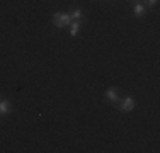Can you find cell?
<instances>
[{
	"mask_svg": "<svg viewBox=\"0 0 160 153\" xmlns=\"http://www.w3.org/2000/svg\"><path fill=\"white\" fill-rule=\"evenodd\" d=\"M53 24H55V27H58V29H63L65 26H70V24H72L70 14L55 12V14H53Z\"/></svg>",
	"mask_w": 160,
	"mask_h": 153,
	"instance_id": "6da1fadb",
	"label": "cell"
},
{
	"mask_svg": "<svg viewBox=\"0 0 160 153\" xmlns=\"http://www.w3.org/2000/svg\"><path fill=\"white\" fill-rule=\"evenodd\" d=\"M119 111H124V112H129L131 109H135V101H133L131 97H126L124 101L119 102Z\"/></svg>",
	"mask_w": 160,
	"mask_h": 153,
	"instance_id": "7a4b0ae2",
	"label": "cell"
},
{
	"mask_svg": "<svg viewBox=\"0 0 160 153\" xmlns=\"http://www.w3.org/2000/svg\"><path fill=\"white\" fill-rule=\"evenodd\" d=\"M119 90L118 89H109L108 92H106V97L109 99V101H112V102H121V99H119Z\"/></svg>",
	"mask_w": 160,
	"mask_h": 153,
	"instance_id": "3957f363",
	"label": "cell"
},
{
	"mask_svg": "<svg viewBox=\"0 0 160 153\" xmlns=\"http://www.w3.org/2000/svg\"><path fill=\"white\" fill-rule=\"evenodd\" d=\"M10 111H12V107H10L9 101H2V102H0V114H9Z\"/></svg>",
	"mask_w": 160,
	"mask_h": 153,
	"instance_id": "277c9868",
	"label": "cell"
},
{
	"mask_svg": "<svg viewBox=\"0 0 160 153\" xmlns=\"http://www.w3.org/2000/svg\"><path fill=\"white\" fill-rule=\"evenodd\" d=\"M133 12H135L136 17H143V14H145V7L142 5V3H135V9H133Z\"/></svg>",
	"mask_w": 160,
	"mask_h": 153,
	"instance_id": "5b68a950",
	"label": "cell"
},
{
	"mask_svg": "<svg viewBox=\"0 0 160 153\" xmlns=\"http://www.w3.org/2000/svg\"><path fill=\"white\" fill-rule=\"evenodd\" d=\"M78 29H80V22L78 21H75V22H72V24H70V34H72V36H75V34L78 32Z\"/></svg>",
	"mask_w": 160,
	"mask_h": 153,
	"instance_id": "8992f818",
	"label": "cell"
},
{
	"mask_svg": "<svg viewBox=\"0 0 160 153\" xmlns=\"http://www.w3.org/2000/svg\"><path fill=\"white\" fill-rule=\"evenodd\" d=\"M70 17H72V21H80V19H82V10H80V9H75L73 12L70 14Z\"/></svg>",
	"mask_w": 160,
	"mask_h": 153,
	"instance_id": "52a82bcc",
	"label": "cell"
},
{
	"mask_svg": "<svg viewBox=\"0 0 160 153\" xmlns=\"http://www.w3.org/2000/svg\"><path fill=\"white\" fill-rule=\"evenodd\" d=\"M143 2H145V5H147V7H153L155 3H157V0H143Z\"/></svg>",
	"mask_w": 160,
	"mask_h": 153,
	"instance_id": "ba28073f",
	"label": "cell"
},
{
	"mask_svg": "<svg viewBox=\"0 0 160 153\" xmlns=\"http://www.w3.org/2000/svg\"><path fill=\"white\" fill-rule=\"evenodd\" d=\"M131 2H133V3H140L142 0H131Z\"/></svg>",
	"mask_w": 160,
	"mask_h": 153,
	"instance_id": "9c48e42d",
	"label": "cell"
}]
</instances>
